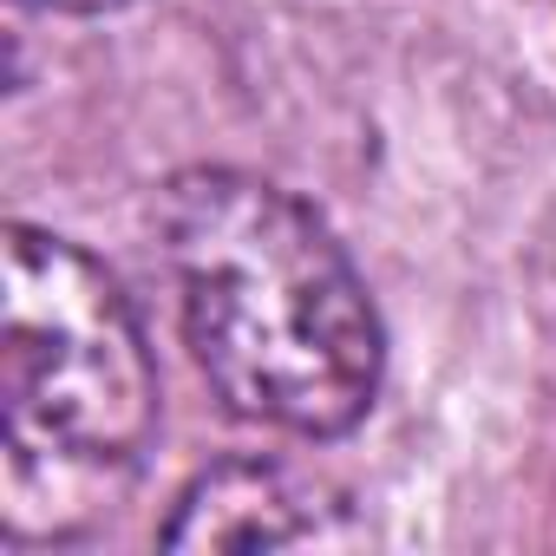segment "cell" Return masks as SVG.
Masks as SVG:
<instances>
[{
  "label": "cell",
  "mask_w": 556,
  "mask_h": 556,
  "mask_svg": "<svg viewBox=\"0 0 556 556\" xmlns=\"http://www.w3.org/2000/svg\"><path fill=\"white\" fill-rule=\"evenodd\" d=\"M157 249L210 387L262 426L334 439L387 367L367 282L328 223L249 170H184L157 197Z\"/></svg>",
  "instance_id": "6da1fadb"
},
{
  "label": "cell",
  "mask_w": 556,
  "mask_h": 556,
  "mask_svg": "<svg viewBox=\"0 0 556 556\" xmlns=\"http://www.w3.org/2000/svg\"><path fill=\"white\" fill-rule=\"evenodd\" d=\"M8 478L131 465L157 426V367L118 282L66 236L8 229L0 295Z\"/></svg>",
  "instance_id": "7a4b0ae2"
},
{
  "label": "cell",
  "mask_w": 556,
  "mask_h": 556,
  "mask_svg": "<svg viewBox=\"0 0 556 556\" xmlns=\"http://www.w3.org/2000/svg\"><path fill=\"white\" fill-rule=\"evenodd\" d=\"M334 510L341 504L321 484L295 478L289 465L229 458L177 497L164 543L170 549H295V543H321Z\"/></svg>",
  "instance_id": "3957f363"
},
{
  "label": "cell",
  "mask_w": 556,
  "mask_h": 556,
  "mask_svg": "<svg viewBox=\"0 0 556 556\" xmlns=\"http://www.w3.org/2000/svg\"><path fill=\"white\" fill-rule=\"evenodd\" d=\"M40 8H60V14H112L125 0H40Z\"/></svg>",
  "instance_id": "277c9868"
}]
</instances>
